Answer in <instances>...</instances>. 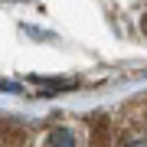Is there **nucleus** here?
<instances>
[{
    "mask_svg": "<svg viewBox=\"0 0 147 147\" xmlns=\"http://www.w3.org/2000/svg\"><path fill=\"white\" fill-rule=\"evenodd\" d=\"M49 144H53V147H75V134L65 131V127H59V131L49 134Z\"/></svg>",
    "mask_w": 147,
    "mask_h": 147,
    "instance_id": "1",
    "label": "nucleus"
},
{
    "mask_svg": "<svg viewBox=\"0 0 147 147\" xmlns=\"http://www.w3.org/2000/svg\"><path fill=\"white\" fill-rule=\"evenodd\" d=\"M134 147H144V141H134Z\"/></svg>",
    "mask_w": 147,
    "mask_h": 147,
    "instance_id": "2",
    "label": "nucleus"
}]
</instances>
